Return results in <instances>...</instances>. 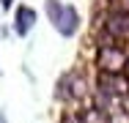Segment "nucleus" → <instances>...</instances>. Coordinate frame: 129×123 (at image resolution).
Returning <instances> with one entry per match:
<instances>
[{
    "instance_id": "obj_8",
    "label": "nucleus",
    "mask_w": 129,
    "mask_h": 123,
    "mask_svg": "<svg viewBox=\"0 0 129 123\" xmlns=\"http://www.w3.org/2000/svg\"><path fill=\"white\" fill-rule=\"evenodd\" d=\"M110 14H126L129 17V0H107Z\"/></svg>"
},
{
    "instance_id": "obj_4",
    "label": "nucleus",
    "mask_w": 129,
    "mask_h": 123,
    "mask_svg": "<svg viewBox=\"0 0 129 123\" xmlns=\"http://www.w3.org/2000/svg\"><path fill=\"white\" fill-rule=\"evenodd\" d=\"M96 90L110 96L113 101L129 98V77L126 74H96Z\"/></svg>"
},
{
    "instance_id": "obj_3",
    "label": "nucleus",
    "mask_w": 129,
    "mask_h": 123,
    "mask_svg": "<svg viewBox=\"0 0 129 123\" xmlns=\"http://www.w3.org/2000/svg\"><path fill=\"white\" fill-rule=\"evenodd\" d=\"M91 93H93V88H91L88 77L77 69L60 74L55 82V98L58 101H85Z\"/></svg>"
},
{
    "instance_id": "obj_5",
    "label": "nucleus",
    "mask_w": 129,
    "mask_h": 123,
    "mask_svg": "<svg viewBox=\"0 0 129 123\" xmlns=\"http://www.w3.org/2000/svg\"><path fill=\"white\" fill-rule=\"evenodd\" d=\"M102 33H107L118 44H129V17L126 14H104L102 17Z\"/></svg>"
},
{
    "instance_id": "obj_11",
    "label": "nucleus",
    "mask_w": 129,
    "mask_h": 123,
    "mask_svg": "<svg viewBox=\"0 0 129 123\" xmlns=\"http://www.w3.org/2000/svg\"><path fill=\"white\" fill-rule=\"evenodd\" d=\"M0 123H8V115H6L3 109H0Z\"/></svg>"
},
{
    "instance_id": "obj_6",
    "label": "nucleus",
    "mask_w": 129,
    "mask_h": 123,
    "mask_svg": "<svg viewBox=\"0 0 129 123\" xmlns=\"http://www.w3.org/2000/svg\"><path fill=\"white\" fill-rule=\"evenodd\" d=\"M36 22H39V11H36L33 6H27V3L14 6V22H11V30H14L19 38H25L27 33L36 27Z\"/></svg>"
},
{
    "instance_id": "obj_1",
    "label": "nucleus",
    "mask_w": 129,
    "mask_h": 123,
    "mask_svg": "<svg viewBox=\"0 0 129 123\" xmlns=\"http://www.w3.org/2000/svg\"><path fill=\"white\" fill-rule=\"evenodd\" d=\"M129 63V49L118 41H113L107 33L96 36V52H93V66L99 74H124Z\"/></svg>"
},
{
    "instance_id": "obj_10",
    "label": "nucleus",
    "mask_w": 129,
    "mask_h": 123,
    "mask_svg": "<svg viewBox=\"0 0 129 123\" xmlns=\"http://www.w3.org/2000/svg\"><path fill=\"white\" fill-rule=\"evenodd\" d=\"M0 8L3 11H14V0H0Z\"/></svg>"
},
{
    "instance_id": "obj_9",
    "label": "nucleus",
    "mask_w": 129,
    "mask_h": 123,
    "mask_svg": "<svg viewBox=\"0 0 129 123\" xmlns=\"http://www.w3.org/2000/svg\"><path fill=\"white\" fill-rule=\"evenodd\" d=\"M60 123H80V118H77V109H72V112H66V115L60 118Z\"/></svg>"
},
{
    "instance_id": "obj_12",
    "label": "nucleus",
    "mask_w": 129,
    "mask_h": 123,
    "mask_svg": "<svg viewBox=\"0 0 129 123\" xmlns=\"http://www.w3.org/2000/svg\"><path fill=\"white\" fill-rule=\"evenodd\" d=\"M124 74H126V77H129V63H126V71H124Z\"/></svg>"
},
{
    "instance_id": "obj_2",
    "label": "nucleus",
    "mask_w": 129,
    "mask_h": 123,
    "mask_svg": "<svg viewBox=\"0 0 129 123\" xmlns=\"http://www.w3.org/2000/svg\"><path fill=\"white\" fill-rule=\"evenodd\" d=\"M44 17L55 27L58 36L63 38H74L82 27V14L74 3H63V0H44Z\"/></svg>"
},
{
    "instance_id": "obj_7",
    "label": "nucleus",
    "mask_w": 129,
    "mask_h": 123,
    "mask_svg": "<svg viewBox=\"0 0 129 123\" xmlns=\"http://www.w3.org/2000/svg\"><path fill=\"white\" fill-rule=\"evenodd\" d=\"M80 123H113V115L104 112V109H96V107H82L77 109Z\"/></svg>"
}]
</instances>
